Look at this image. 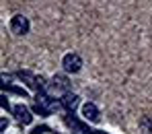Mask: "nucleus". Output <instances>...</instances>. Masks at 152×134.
<instances>
[{"label": "nucleus", "instance_id": "nucleus-1", "mask_svg": "<svg viewBox=\"0 0 152 134\" xmlns=\"http://www.w3.org/2000/svg\"><path fill=\"white\" fill-rule=\"evenodd\" d=\"M62 66H64L66 72L76 74V72L82 68V58L76 52H68V54H64V58H62Z\"/></svg>", "mask_w": 152, "mask_h": 134}, {"label": "nucleus", "instance_id": "nucleus-2", "mask_svg": "<svg viewBox=\"0 0 152 134\" xmlns=\"http://www.w3.org/2000/svg\"><path fill=\"white\" fill-rule=\"evenodd\" d=\"M29 29H31V23H29L27 17H23V15H15V17L10 19V31H12L15 35H27Z\"/></svg>", "mask_w": 152, "mask_h": 134}, {"label": "nucleus", "instance_id": "nucleus-3", "mask_svg": "<svg viewBox=\"0 0 152 134\" xmlns=\"http://www.w3.org/2000/svg\"><path fill=\"white\" fill-rule=\"evenodd\" d=\"M82 118L88 120V122H99V107L95 105L93 101L84 103L82 105Z\"/></svg>", "mask_w": 152, "mask_h": 134}, {"label": "nucleus", "instance_id": "nucleus-4", "mask_svg": "<svg viewBox=\"0 0 152 134\" xmlns=\"http://www.w3.org/2000/svg\"><path fill=\"white\" fill-rule=\"evenodd\" d=\"M78 101H80V97L76 95V93H64L62 95V105L66 107V109H74L76 105H78Z\"/></svg>", "mask_w": 152, "mask_h": 134}, {"label": "nucleus", "instance_id": "nucleus-5", "mask_svg": "<svg viewBox=\"0 0 152 134\" xmlns=\"http://www.w3.org/2000/svg\"><path fill=\"white\" fill-rule=\"evenodd\" d=\"M51 89H53V91H64V93H68V80H66V77L56 74V77L51 79Z\"/></svg>", "mask_w": 152, "mask_h": 134}, {"label": "nucleus", "instance_id": "nucleus-6", "mask_svg": "<svg viewBox=\"0 0 152 134\" xmlns=\"http://www.w3.org/2000/svg\"><path fill=\"white\" fill-rule=\"evenodd\" d=\"M138 126H140V132L142 134H152V116H142Z\"/></svg>", "mask_w": 152, "mask_h": 134}, {"label": "nucleus", "instance_id": "nucleus-7", "mask_svg": "<svg viewBox=\"0 0 152 134\" xmlns=\"http://www.w3.org/2000/svg\"><path fill=\"white\" fill-rule=\"evenodd\" d=\"M15 113H17V118H19L21 122H25V124L31 122V113H29V109H27L25 105H17L15 107Z\"/></svg>", "mask_w": 152, "mask_h": 134}]
</instances>
